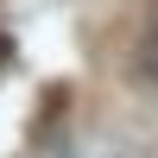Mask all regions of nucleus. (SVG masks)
Wrapping results in <instances>:
<instances>
[{
	"instance_id": "1",
	"label": "nucleus",
	"mask_w": 158,
	"mask_h": 158,
	"mask_svg": "<svg viewBox=\"0 0 158 158\" xmlns=\"http://www.w3.org/2000/svg\"><path fill=\"white\" fill-rule=\"evenodd\" d=\"M139 63H146V76H158V32L146 38V57H139Z\"/></svg>"
},
{
	"instance_id": "2",
	"label": "nucleus",
	"mask_w": 158,
	"mask_h": 158,
	"mask_svg": "<svg viewBox=\"0 0 158 158\" xmlns=\"http://www.w3.org/2000/svg\"><path fill=\"white\" fill-rule=\"evenodd\" d=\"M0 57H6V38H0Z\"/></svg>"
}]
</instances>
